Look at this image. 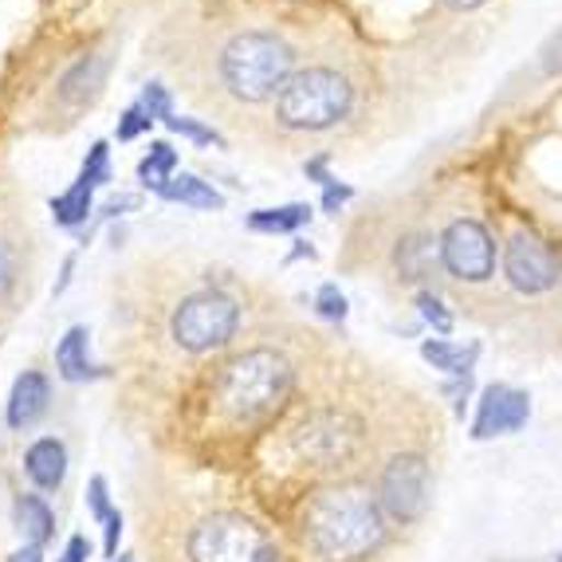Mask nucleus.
I'll use <instances>...</instances> for the list:
<instances>
[{
    "label": "nucleus",
    "mask_w": 562,
    "mask_h": 562,
    "mask_svg": "<svg viewBox=\"0 0 562 562\" xmlns=\"http://www.w3.org/2000/svg\"><path fill=\"white\" fill-rule=\"evenodd\" d=\"M291 385H295V370L288 358L272 347H252L221 366L213 397L216 409L233 425H260L288 402Z\"/></svg>",
    "instance_id": "nucleus-2"
},
{
    "label": "nucleus",
    "mask_w": 562,
    "mask_h": 562,
    "mask_svg": "<svg viewBox=\"0 0 562 562\" xmlns=\"http://www.w3.org/2000/svg\"><path fill=\"white\" fill-rule=\"evenodd\" d=\"M12 283H16V256L9 244H0V295H9Z\"/></svg>",
    "instance_id": "nucleus-33"
},
{
    "label": "nucleus",
    "mask_w": 562,
    "mask_h": 562,
    "mask_svg": "<svg viewBox=\"0 0 562 562\" xmlns=\"http://www.w3.org/2000/svg\"><path fill=\"white\" fill-rule=\"evenodd\" d=\"M469 394H472V378H457V382L449 385V397H452V409H457V417H464Z\"/></svg>",
    "instance_id": "nucleus-34"
},
{
    "label": "nucleus",
    "mask_w": 562,
    "mask_h": 562,
    "mask_svg": "<svg viewBox=\"0 0 562 562\" xmlns=\"http://www.w3.org/2000/svg\"><path fill=\"white\" fill-rule=\"evenodd\" d=\"M189 562H276V547L248 516L216 512L189 535Z\"/></svg>",
    "instance_id": "nucleus-5"
},
{
    "label": "nucleus",
    "mask_w": 562,
    "mask_h": 562,
    "mask_svg": "<svg viewBox=\"0 0 562 562\" xmlns=\"http://www.w3.org/2000/svg\"><path fill=\"white\" fill-rule=\"evenodd\" d=\"M71 272H76V256H67V260H64V276H59V283H56V295H64V291H67V283H71Z\"/></svg>",
    "instance_id": "nucleus-37"
},
{
    "label": "nucleus",
    "mask_w": 562,
    "mask_h": 562,
    "mask_svg": "<svg viewBox=\"0 0 562 562\" xmlns=\"http://www.w3.org/2000/svg\"><path fill=\"white\" fill-rule=\"evenodd\" d=\"M358 445V422L350 413H338V409H323L315 417L303 422V429L295 432V449H300L303 460L311 464H338V460H347Z\"/></svg>",
    "instance_id": "nucleus-10"
},
{
    "label": "nucleus",
    "mask_w": 562,
    "mask_h": 562,
    "mask_svg": "<svg viewBox=\"0 0 562 562\" xmlns=\"http://www.w3.org/2000/svg\"><path fill=\"white\" fill-rule=\"evenodd\" d=\"M173 169H178V150L169 142H150V154L138 161V181L146 189H154V193H161L173 181Z\"/></svg>",
    "instance_id": "nucleus-22"
},
{
    "label": "nucleus",
    "mask_w": 562,
    "mask_h": 562,
    "mask_svg": "<svg viewBox=\"0 0 562 562\" xmlns=\"http://www.w3.org/2000/svg\"><path fill=\"white\" fill-rule=\"evenodd\" d=\"M47 405H52V382H47V374H40V370H24V374L12 382L9 409H4L9 429H16V432L32 429V425L47 413Z\"/></svg>",
    "instance_id": "nucleus-12"
},
{
    "label": "nucleus",
    "mask_w": 562,
    "mask_h": 562,
    "mask_svg": "<svg viewBox=\"0 0 562 562\" xmlns=\"http://www.w3.org/2000/svg\"><path fill=\"white\" fill-rule=\"evenodd\" d=\"M303 173H307V178H315V181H319L323 189H327L330 181H335V178H330V173H327V161H323V158H311V161H303Z\"/></svg>",
    "instance_id": "nucleus-36"
},
{
    "label": "nucleus",
    "mask_w": 562,
    "mask_h": 562,
    "mask_svg": "<svg viewBox=\"0 0 562 562\" xmlns=\"http://www.w3.org/2000/svg\"><path fill=\"white\" fill-rule=\"evenodd\" d=\"M295 52L272 32H240L221 52V79L240 103H263L291 79Z\"/></svg>",
    "instance_id": "nucleus-3"
},
{
    "label": "nucleus",
    "mask_w": 562,
    "mask_h": 562,
    "mask_svg": "<svg viewBox=\"0 0 562 562\" xmlns=\"http://www.w3.org/2000/svg\"><path fill=\"white\" fill-rule=\"evenodd\" d=\"M138 106L146 114H150L154 122H166L169 114H173V99H169V91L161 83H150L146 91H142V99H138Z\"/></svg>",
    "instance_id": "nucleus-27"
},
{
    "label": "nucleus",
    "mask_w": 562,
    "mask_h": 562,
    "mask_svg": "<svg viewBox=\"0 0 562 562\" xmlns=\"http://www.w3.org/2000/svg\"><path fill=\"white\" fill-rule=\"evenodd\" d=\"M12 519H16V531L24 535V547H47L56 535V516L44 496H16Z\"/></svg>",
    "instance_id": "nucleus-17"
},
{
    "label": "nucleus",
    "mask_w": 562,
    "mask_h": 562,
    "mask_svg": "<svg viewBox=\"0 0 562 562\" xmlns=\"http://www.w3.org/2000/svg\"><path fill=\"white\" fill-rule=\"evenodd\" d=\"M106 67H111V59H106V56L79 59V64L64 76V83H59V99H64V103H87V99L103 87Z\"/></svg>",
    "instance_id": "nucleus-18"
},
{
    "label": "nucleus",
    "mask_w": 562,
    "mask_h": 562,
    "mask_svg": "<svg viewBox=\"0 0 562 562\" xmlns=\"http://www.w3.org/2000/svg\"><path fill=\"white\" fill-rule=\"evenodd\" d=\"M119 539H122V516L119 512H111V519L103 524V554L106 559H119Z\"/></svg>",
    "instance_id": "nucleus-32"
},
{
    "label": "nucleus",
    "mask_w": 562,
    "mask_h": 562,
    "mask_svg": "<svg viewBox=\"0 0 562 562\" xmlns=\"http://www.w3.org/2000/svg\"><path fill=\"white\" fill-rule=\"evenodd\" d=\"M531 417V397L516 385H484L476 402V422H472V441H492V437H512Z\"/></svg>",
    "instance_id": "nucleus-11"
},
{
    "label": "nucleus",
    "mask_w": 562,
    "mask_h": 562,
    "mask_svg": "<svg viewBox=\"0 0 562 562\" xmlns=\"http://www.w3.org/2000/svg\"><path fill=\"white\" fill-rule=\"evenodd\" d=\"M417 311H422V319L429 323L437 335H449L452 330V315L445 311L441 295H432V291H417Z\"/></svg>",
    "instance_id": "nucleus-25"
},
{
    "label": "nucleus",
    "mask_w": 562,
    "mask_h": 562,
    "mask_svg": "<svg viewBox=\"0 0 562 562\" xmlns=\"http://www.w3.org/2000/svg\"><path fill=\"white\" fill-rule=\"evenodd\" d=\"M350 79L338 76L335 67H307L283 83L276 99V114L291 131H327L347 119L350 111Z\"/></svg>",
    "instance_id": "nucleus-4"
},
{
    "label": "nucleus",
    "mask_w": 562,
    "mask_h": 562,
    "mask_svg": "<svg viewBox=\"0 0 562 562\" xmlns=\"http://www.w3.org/2000/svg\"><path fill=\"white\" fill-rule=\"evenodd\" d=\"M422 358L432 370H441V374H449V378H472L476 358H480V342L464 347V342H449V338H425Z\"/></svg>",
    "instance_id": "nucleus-16"
},
{
    "label": "nucleus",
    "mask_w": 562,
    "mask_h": 562,
    "mask_svg": "<svg viewBox=\"0 0 562 562\" xmlns=\"http://www.w3.org/2000/svg\"><path fill=\"white\" fill-rule=\"evenodd\" d=\"M87 507H91V519L94 524H106L111 519V499H106V480L103 476H91V484H87Z\"/></svg>",
    "instance_id": "nucleus-29"
},
{
    "label": "nucleus",
    "mask_w": 562,
    "mask_h": 562,
    "mask_svg": "<svg viewBox=\"0 0 562 562\" xmlns=\"http://www.w3.org/2000/svg\"><path fill=\"white\" fill-rule=\"evenodd\" d=\"M166 126L173 134H186V138L198 142V146H225V138H221L213 126H205V122H198V119H181V114H169Z\"/></svg>",
    "instance_id": "nucleus-24"
},
{
    "label": "nucleus",
    "mask_w": 562,
    "mask_h": 562,
    "mask_svg": "<svg viewBox=\"0 0 562 562\" xmlns=\"http://www.w3.org/2000/svg\"><path fill=\"white\" fill-rule=\"evenodd\" d=\"M539 56H543V59H539V64H543V76H562V29L547 40Z\"/></svg>",
    "instance_id": "nucleus-30"
},
{
    "label": "nucleus",
    "mask_w": 562,
    "mask_h": 562,
    "mask_svg": "<svg viewBox=\"0 0 562 562\" xmlns=\"http://www.w3.org/2000/svg\"><path fill=\"white\" fill-rule=\"evenodd\" d=\"M150 126H154V119L142 111L138 103H134V106H126V114L119 119V131H114V134H119V142H131V138H138V134L150 131Z\"/></svg>",
    "instance_id": "nucleus-28"
},
{
    "label": "nucleus",
    "mask_w": 562,
    "mask_h": 562,
    "mask_svg": "<svg viewBox=\"0 0 562 562\" xmlns=\"http://www.w3.org/2000/svg\"><path fill=\"white\" fill-rule=\"evenodd\" d=\"M236 327H240V307H236L233 295L225 291H198L189 295L186 303L173 315V342L189 355H209V350H221L233 342Z\"/></svg>",
    "instance_id": "nucleus-6"
},
{
    "label": "nucleus",
    "mask_w": 562,
    "mask_h": 562,
    "mask_svg": "<svg viewBox=\"0 0 562 562\" xmlns=\"http://www.w3.org/2000/svg\"><path fill=\"white\" fill-rule=\"evenodd\" d=\"M56 370L64 382H99L106 378L103 366L91 362V330L71 327L56 347Z\"/></svg>",
    "instance_id": "nucleus-13"
},
{
    "label": "nucleus",
    "mask_w": 562,
    "mask_h": 562,
    "mask_svg": "<svg viewBox=\"0 0 562 562\" xmlns=\"http://www.w3.org/2000/svg\"><path fill=\"white\" fill-rule=\"evenodd\" d=\"M158 198L173 201V205L201 209V213H213V209L225 205V198L213 189V181H201V178H193V173H173V181L161 189Z\"/></svg>",
    "instance_id": "nucleus-19"
},
{
    "label": "nucleus",
    "mask_w": 562,
    "mask_h": 562,
    "mask_svg": "<svg viewBox=\"0 0 562 562\" xmlns=\"http://www.w3.org/2000/svg\"><path fill=\"white\" fill-rule=\"evenodd\" d=\"M303 531L327 562L366 559L385 539L382 504H378L374 492H366L358 484L323 487L319 496L307 504Z\"/></svg>",
    "instance_id": "nucleus-1"
},
{
    "label": "nucleus",
    "mask_w": 562,
    "mask_h": 562,
    "mask_svg": "<svg viewBox=\"0 0 562 562\" xmlns=\"http://www.w3.org/2000/svg\"><path fill=\"white\" fill-rule=\"evenodd\" d=\"M315 307H319V315H323V319H330V323L347 319V295H342L335 283H323L319 295H315Z\"/></svg>",
    "instance_id": "nucleus-26"
},
{
    "label": "nucleus",
    "mask_w": 562,
    "mask_h": 562,
    "mask_svg": "<svg viewBox=\"0 0 562 562\" xmlns=\"http://www.w3.org/2000/svg\"><path fill=\"white\" fill-rule=\"evenodd\" d=\"M94 189L87 186V181L76 178V186L67 189V193H59V198H52V216H56L59 228H83L87 216L94 213Z\"/></svg>",
    "instance_id": "nucleus-20"
},
{
    "label": "nucleus",
    "mask_w": 562,
    "mask_h": 562,
    "mask_svg": "<svg viewBox=\"0 0 562 562\" xmlns=\"http://www.w3.org/2000/svg\"><path fill=\"white\" fill-rule=\"evenodd\" d=\"M87 554H91V543H87L83 535H71V543H67V551L59 562H87Z\"/></svg>",
    "instance_id": "nucleus-35"
},
{
    "label": "nucleus",
    "mask_w": 562,
    "mask_h": 562,
    "mask_svg": "<svg viewBox=\"0 0 562 562\" xmlns=\"http://www.w3.org/2000/svg\"><path fill=\"white\" fill-rule=\"evenodd\" d=\"M114 562H138V559H134V554H119Z\"/></svg>",
    "instance_id": "nucleus-40"
},
{
    "label": "nucleus",
    "mask_w": 562,
    "mask_h": 562,
    "mask_svg": "<svg viewBox=\"0 0 562 562\" xmlns=\"http://www.w3.org/2000/svg\"><path fill=\"white\" fill-rule=\"evenodd\" d=\"M350 198H355V189H350V186H338V181H330V186L323 189V209H327L330 216H338V209L347 205Z\"/></svg>",
    "instance_id": "nucleus-31"
},
{
    "label": "nucleus",
    "mask_w": 562,
    "mask_h": 562,
    "mask_svg": "<svg viewBox=\"0 0 562 562\" xmlns=\"http://www.w3.org/2000/svg\"><path fill=\"white\" fill-rule=\"evenodd\" d=\"M9 562H44V554H40V547H20Z\"/></svg>",
    "instance_id": "nucleus-38"
},
{
    "label": "nucleus",
    "mask_w": 562,
    "mask_h": 562,
    "mask_svg": "<svg viewBox=\"0 0 562 562\" xmlns=\"http://www.w3.org/2000/svg\"><path fill=\"white\" fill-rule=\"evenodd\" d=\"M24 472L40 492H56L67 476V449L59 437H40L29 452H24Z\"/></svg>",
    "instance_id": "nucleus-14"
},
{
    "label": "nucleus",
    "mask_w": 562,
    "mask_h": 562,
    "mask_svg": "<svg viewBox=\"0 0 562 562\" xmlns=\"http://www.w3.org/2000/svg\"><path fill=\"white\" fill-rule=\"evenodd\" d=\"M79 181H87L91 189L111 181V150H106V142H94L91 150H87V161H83V169H79Z\"/></svg>",
    "instance_id": "nucleus-23"
},
{
    "label": "nucleus",
    "mask_w": 562,
    "mask_h": 562,
    "mask_svg": "<svg viewBox=\"0 0 562 562\" xmlns=\"http://www.w3.org/2000/svg\"><path fill=\"white\" fill-rule=\"evenodd\" d=\"M554 562H562V554H559V559H554Z\"/></svg>",
    "instance_id": "nucleus-41"
},
{
    "label": "nucleus",
    "mask_w": 562,
    "mask_h": 562,
    "mask_svg": "<svg viewBox=\"0 0 562 562\" xmlns=\"http://www.w3.org/2000/svg\"><path fill=\"white\" fill-rule=\"evenodd\" d=\"M311 221V209L307 205H280V209H256L248 213V228L252 233H268V236H280V233H300L303 225Z\"/></svg>",
    "instance_id": "nucleus-21"
},
{
    "label": "nucleus",
    "mask_w": 562,
    "mask_h": 562,
    "mask_svg": "<svg viewBox=\"0 0 562 562\" xmlns=\"http://www.w3.org/2000/svg\"><path fill=\"white\" fill-rule=\"evenodd\" d=\"M504 276L507 283L524 295H543L559 283L562 260L554 256V248L531 228H519V233L507 236L504 244Z\"/></svg>",
    "instance_id": "nucleus-8"
},
{
    "label": "nucleus",
    "mask_w": 562,
    "mask_h": 562,
    "mask_svg": "<svg viewBox=\"0 0 562 562\" xmlns=\"http://www.w3.org/2000/svg\"><path fill=\"white\" fill-rule=\"evenodd\" d=\"M445 4H452V9H476V4H484V0H445Z\"/></svg>",
    "instance_id": "nucleus-39"
},
{
    "label": "nucleus",
    "mask_w": 562,
    "mask_h": 562,
    "mask_svg": "<svg viewBox=\"0 0 562 562\" xmlns=\"http://www.w3.org/2000/svg\"><path fill=\"white\" fill-rule=\"evenodd\" d=\"M441 263L460 283H484L496 272V244L480 221L460 216L441 233Z\"/></svg>",
    "instance_id": "nucleus-7"
},
{
    "label": "nucleus",
    "mask_w": 562,
    "mask_h": 562,
    "mask_svg": "<svg viewBox=\"0 0 562 562\" xmlns=\"http://www.w3.org/2000/svg\"><path fill=\"white\" fill-rule=\"evenodd\" d=\"M437 268H445L441 263V236H409V240H402V248H397V272H402V280L409 283H422L429 280Z\"/></svg>",
    "instance_id": "nucleus-15"
},
{
    "label": "nucleus",
    "mask_w": 562,
    "mask_h": 562,
    "mask_svg": "<svg viewBox=\"0 0 562 562\" xmlns=\"http://www.w3.org/2000/svg\"><path fill=\"white\" fill-rule=\"evenodd\" d=\"M378 504L397 524H413L429 507V464L417 452H402L382 469Z\"/></svg>",
    "instance_id": "nucleus-9"
}]
</instances>
